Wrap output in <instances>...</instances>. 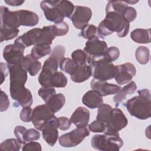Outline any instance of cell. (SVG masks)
<instances>
[{"label": "cell", "instance_id": "bcb514c9", "mask_svg": "<svg viewBox=\"0 0 151 151\" xmlns=\"http://www.w3.org/2000/svg\"><path fill=\"white\" fill-rule=\"evenodd\" d=\"M58 122H59V126L58 128L61 130H68L71 125V122H70V119H68L67 117L64 116H61L58 117Z\"/></svg>", "mask_w": 151, "mask_h": 151}, {"label": "cell", "instance_id": "7dc6e473", "mask_svg": "<svg viewBox=\"0 0 151 151\" xmlns=\"http://www.w3.org/2000/svg\"><path fill=\"white\" fill-rule=\"evenodd\" d=\"M1 66V82L2 84L5 79V77L8 76L9 72V68L7 64L1 62L0 64Z\"/></svg>", "mask_w": 151, "mask_h": 151}, {"label": "cell", "instance_id": "ba28073f", "mask_svg": "<svg viewBox=\"0 0 151 151\" xmlns=\"http://www.w3.org/2000/svg\"><path fill=\"white\" fill-rule=\"evenodd\" d=\"M9 73V91H15L25 88L27 80V72L22 65H8Z\"/></svg>", "mask_w": 151, "mask_h": 151}, {"label": "cell", "instance_id": "5bb4252c", "mask_svg": "<svg viewBox=\"0 0 151 151\" xmlns=\"http://www.w3.org/2000/svg\"><path fill=\"white\" fill-rule=\"evenodd\" d=\"M107 48V44L105 41L100 40L99 38L94 37L86 42L84 51L90 58L99 59L103 57Z\"/></svg>", "mask_w": 151, "mask_h": 151}, {"label": "cell", "instance_id": "7402d4cb", "mask_svg": "<svg viewBox=\"0 0 151 151\" xmlns=\"http://www.w3.org/2000/svg\"><path fill=\"white\" fill-rule=\"evenodd\" d=\"M92 76L91 67L89 64L78 65L74 72L70 75L73 82L82 83L88 80Z\"/></svg>", "mask_w": 151, "mask_h": 151}, {"label": "cell", "instance_id": "7a4b0ae2", "mask_svg": "<svg viewBox=\"0 0 151 151\" xmlns=\"http://www.w3.org/2000/svg\"><path fill=\"white\" fill-rule=\"evenodd\" d=\"M52 25L44 26L42 28H35L29 30L18 37L14 43L25 48L31 45H51L55 37Z\"/></svg>", "mask_w": 151, "mask_h": 151}, {"label": "cell", "instance_id": "3957f363", "mask_svg": "<svg viewBox=\"0 0 151 151\" xmlns=\"http://www.w3.org/2000/svg\"><path fill=\"white\" fill-rule=\"evenodd\" d=\"M138 96L128 100L124 106L129 114L140 120H146L151 116V97L148 89L137 91Z\"/></svg>", "mask_w": 151, "mask_h": 151}, {"label": "cell", "instance_id": "484cf974", "mask_svg": "<svg viewBox=\"0 0 151 151\" xmlns=\"http://www.w3.org/2000/svg\"><path fill=\"white\" fill-rule=\"evenodd\" d=\"M65 97L63 93L53 95L46 103L47 106L55 113L58 111L64 105Z\"/></svg>", "mask_w": 151, "mask_h": 151}, {"label": "cell", "instance_id": "4dcf8cb0", "mask_svg": "<svg viewBox=\"0 0 151 151\" xmlns=\"http://www.w3.org/2000/svg\"><path fill=\"white\" fill-rule=\"evenodd\" d=\"M60 69L64 72L71 75L78 67L77 63L70 58H64L59 63Z\"/></svg>", "mask_w": 151, "mask_h": 151}, {"label": "cell", "instance_id": "ee69618b", "mask_svg": "<svg viewBox=\"0 0 151 151\" xmlns=\"http://www.w3.org/2000/svg\"><path fill=\"white\" fill-rule=\"evenodd\" d=\"M42 150L41 145L36 142L30 141L28 143H25L24 144L22 147L23 151H29V150H35L41 151Z\"/></svg>", "mask_w": 151, "mask_h": 151}, {"label": "cell", "instance_id": "9c48e42d", "mask_svg": "<svg viewBox=\"0 0 151 151\" xmlns=\"http://www.w3.org/2000/svg\"><path fill=\"white\" fill-rule=\"evenodd\" d=\"M40 8L43 11L45 18L51 22L59 23L64 21L65 16L59 5L58 1H42Z\"/></svg>", "mask_w": 151, "mask_h": 151}, {"label": "cell", "instance_id": "d4e9b609", "mask_svg": "<svg viewBox=\"0 0 151 151\" xmlns=\"http://www.w3.org/2000/svg\"><path fill=\"white\" fill-rule=\"evenodd\" d=\"M132 40L139 44H149L151 41L150 29L137 28L130 34Z\"/></svg>", "mask_w": 151, "mask_h": 151}, {"label": "cell", "instance_id": "f6af8a7d", "mask_svg": "<svg viewBox=\"0 0 151 151\" xmlns=\"http://www.w3.org/2000/svg\"><path fill=\"white\" fill-rule=\"evenodd\" d=\"M9 106V100L6 94L1 90V106L0 111L1 112L6 111Z\"/></svg>", "mask_w": 151, "mask_h": 151}, {"label": "cell", "instance_id": "30bf717a", "mask_svg": "<svg viewBox=\"0 0 151 151\" xmlns=\"http://www.w3.org/2000/svg\"><path fill=\"white\" fill-rule=\"evenodd\" d=\"M128 123V120L123 111L117 108L113 109L106 123V132L119 133V132L124 128Z\"/></svg>", "mask_w": 151, "mask_h": 151}, {"label": "cell", "instance_id": "b9f144b4", "mask_svg": "<svg viewBox=\"0 0 151 151\" xmlns=\"http://www.w3.org/2000/svg\"><path fill=\"white\" fill-rule=\"evenodd\" d=\"M122 15L124 18L130 23L136 19L137 17V12L133 7L128 6L125 8Z\"/></svg>", "mask_w": 151, "mask_h": 151}, {"label": "cell", "instance_id": "d590c367", "mask_svg": "<svg viewBox=\"0 0 151 151\" xmlns=\"http://www.w3.org/2000/svg\"><path fill=\"white\" fill-rule=\"evenodd\" d=\"M58 3L65 17L70 19L74 9V5L73 4L69 1L65 0H60L58 1Z\"/></svg>", "mask_w": 151, "mask_h": 151}, {"label": "cell", "instance_id": "83f0119b", "mask_svg": "<svg viewBox=\"0 0 151 151\" xmlns=\"http://www.w3.org/2000/svg\"><path fill=\"white\" fill-rule=\"evenodd\" d=\"M59 63L55 58L49 57L45 60L41 73L46 76H51L57 71Z\"/></svg>", "mask_w": 151, "mask_h": 151}, {"label": "cell", "instance_id": "8fae6325", "mask_svg": "<svg viewBox=\"0 0 151 151\" xmlns=\"http://www.w3.org/2000/svg\"><path fill=\"white\" fill-rule=\"evenodd\" d=\"M25 48L17 43L6 45L3 51V57L7 64L10 66L22 65Z\"/></svg>", "mask_w": 151, "mask_h": 151}, {"label": "cell", "instance_id": "ac0fdd59", "mask_svg": "<svg viewBox=\"0 0 151 151\" xmlns=\"http://www.w3.org/2000/svg\"><path fill=\"white\" fill-rule=\"evenodd\" d=\"M14 133L22 144L27 142L37 140L40 137V132L34 129H27L24 126H17L14 130Z\"/></svg>", "mask_w": 151, "mask_h": 151}, {"label": "cell", "instance_id": "cb8c5ba5", "mask_svg": "<svg viewBox=\"0 0 151 151\" xmlns=\"http://www.w3.org/2000/svg\"><path fill=\"white\" fill-rule=\"evenodd\" d=\"M137 90V86L134 81H130L129 84L121 88L116 94L113 97V101L116 103V106L118 107L126 98L127 94L134 93Z\"/></svg>", "mask_w": 151, "mask_h": 151}, {"label": "cell", "instance_id": "60d3db41", "mask_svg": "<svg viewBox=\"0 0 151 151\" xmlns=\"http://www.w3.org/2000/svg\"><path fill=\"white\" fill-rule=\"evenodd\" d=\"M65 54V48L63 45H58L55 46L51 52V54L50 57H52L57 60L58 63L64 58Z\"/></svg>", "mask_w": 151, "mask_h": 151}, {"label": "cell", "instance_id": "f1b7e54d", "mask_svg": "<svg viewBox=\"0 0 151 151\" xmlns=\"http://www.w3.org/2000/svg\"><path fill=\"white\" fill-rule=\"evenodd\" d=\"M51 52V48L50 45H35L32 48L30 54L35 60H38L49 54Z\"/></svg>", "mask_w": 151, "mask_h": 151}, {"label": "cell", "instance_id": "d6986e66", "mask_svg": "<svg viewBox=\"0 0 151 151\" xmlns=\"http://www.w3.org/2000/svg\"><path fill=\"white\" fill-rule=\"evenodd\" d=\"M17 15L19 26L33 27L39 22L38 15L31 11L21 9L15 11Z\"/></svg>", "mask_w": 151, "mask_h": 151}, {"label": "cell", "instance_id": "836d02e7", "mask_svg": "<svg viewBox=\"0 0 151 151\" xmlns=\"http://www.w3.org/2000/svg\"><path fill=\"white\" fill-rule=\"evenodd\" d=\"M72 59L78 65L88 64V56L81 50H76L71 54Z\"/></svg>", "mask_w": 151, "mask_h": 151}, {"label": "cell", "instance_id": "5b68a950", "mask_svg": "<svg viewBox=\"0 0 151 151\" xmlns=\"http://www.w3.org/2000/svg\"><path fill=\"white\" fill-rule=\"evenodd\" d=\"M93 148L99 150L118 151L123 145L119 133H111L104 132V134H96L91 140Z\"/></svg>", "mask_w": 151, "mask_h": 151}, {"label": "cell", "instance_id": "d6a6232c", "mask_svg": "<svg viewBox=\"0 0 151 151\" xmlns=\"http://www.w3.org/2000/svg\"><path fill=\"white\" fill-rule=\"evenodd\" d=\"M112 109L113 108L111 106L107 104H102L98 108L96 117L97 120H99L106 124L111 112Z\"/></svg>", "mask_w": 151, "mask_h": 151}, {"label": "cell", "instance_id": "7c38bea8", "mask_svg": "<svg viewBox=\"0 0 151 151\" xmlns=\"http://www.w3.org/2000/svg\"><path fill=\"white\" fill-rule=\"evenodd\" d=\"M54 116V113L46 104L36 106L32 114L31 122L36 129L42 130L45 123Z\"/></svg>", "mask_w": 151, "mask_h": 151}, {"label": "cell", "instance_id": "277c9868", "mask_svg": "<svg viewBox=\"0 0 151 151\" xmlns=\"http://www.w3.org/2000/svg\"><path fill=\"white\" fill-rule=\"evenodd\" d=\"M1 11V42L8 41L15 38L19 32L20 27L15 11H10L4 6L0 7Z\"/></svg>", "mask_w": 151, "mask_h": 151}, {"label": "cell", "instance_id": "4fadbf2b", "mask_svg": "<svg viewBox=\"0 0 151 151\" xmlns=\"http://www.w3.org/2000/svg\"><path fill=\"white\" fill-rule=\"evenodd\" d=\"M92 16L91 9L87 6L76 5L70 19L73 25L78 29H82L86 27Z\"/></svg>", "mask_w": 151, "mask_h": 151}, {"label": "cell", "instance_id": "e0dca14e", "mask_svg": "<svg viewBox=\"0 0 151 151\" xmlns=\"http://www.w3.org/2000/svg\"><path fill=\"white\" fill-rule=\"evenodd\" d=\"M90 86L92 90L98 92L102 97L116 94L121 88L116 84H110L107 81L99 80L94 78L91 81Z\"/></svg>", "mask_w": 151, "mask_h": 151}, {"label": "cell", "instance_id": "681fc988", "mask_svg": "<svg viewBox=\"0 0 151 151\" xmlns=\"http://www.w3.org/2000/svg\"><path fill=\"white\" fill-rule=\"evenodd\" d=\"M128 4H134L138 2V1H126Z\"/></svg>", "mask_w": 151, "mask_h": 151}, {"label": "cell", "instance_id": "f35d334b", "mask_svg": "<svg viewBox=\"0 0 151 151\" xmlns=\"http://www.w3.org/2000/svg\"><path fill=\"white\" fill-rule=\"evenodd\" d=\"M38 95L46 103L53 95L56 94L54 87H41L38 90Z\"/></svg>", "mask_w": 151, "mask_h": 151}, {"label": "cell", "instance_id": "8d00e7d4", "mask_svg": "<svg viewBox=\"0 0 151 151\" xmlns=\"http://www.w3.org/2000/svg\"><path fill=\"white\" fill-rule=\"evenodd\" d=\"M120 55V51L116 47H110L107 48L104 52L103 58L110 63L116 61Z\"/></svg>", "mask_w": 151, "mask_h": 151}, {"label": "cell", "instance_id": "8992f818", "mask_svg": "<svg viewBox=\"0 0 151 151\" xmlns=\"http://www.w3.org/2000/svg\"><path fill=\"white\" fill-rule=\"evenodd\" d=\"M88 64L91 67L92 76L94 78L107 81L114 78L116 66L104 58L93 59L89 57Z\"/></svg>", "mask_w": 151, "mask_h": 151}, {"label": "cell", "instance_id": "1f68e13d", "mask_svg": "<svg viewBox=\"0 0 151 151\" xmlns=\"http://www.w3.org/2000/svg\"><path fill=\"white\" fill-rule=\"evenodd\" d=\"M149 50L145 46H139L136 50V59L137 61L141 64H146L149 62Z\"/></svg>", "mask_w": 151, "mask_h": 151}, {"label": "cell", "instance_id": "44dd1931", "mask_svg": "<svg viewBox=\"0 0 151 151\" xmlns=\"http://www.w3.org/2000/svg\"><path fill=\"white\" fill-rule=\"evenodd\" d=\"M82 103L87 107L94 109L99 108L102 104L103 100L102 96L96 91L91 90L87 91L82 98Z\"/></svg>", "mask_w": 151, "mask_h": 151}, {"label": "cell", "instance_id": "4316f807", "mask_svg": "<svg viewBox=\"0 0 151 151\" xmlns=\"http://www.w3.org/2000/svg\"><path fill=\"white\" fill-rule=\"evenodd\" d=\"M67 84V78L61 71H57L49 79L48 87L63 88Z\"/></svg>", "mask_w": 151, "mask_h": 151}, {"label": "cell", "instance_id": "603a6c76", "mask_svg": "<svg viewBox=\"0 0 151 151\" xmlns=\"http://www.w3.org/2000/svg\"><path fill=\"white\" fill-rule=\"evenodd\" d=\"M22 66L30 76H35L40 70L41 63L38 60H35L31 54H27L24 57Z\"/></svg>", "mask_w": 151, "mask_h": 151}, {"label": "cell", "instance_id": "c3c4849f", "mask_svg": "<svg viewBox=\"0 0 151 151\" xmlns=\"http://www.w3.org/2000/svg\"><path fill=\"white\" fill-rule=\"evenodd\" d=\"M5 2L10 5L13 6H17L21 5L23 3H24V1H21V0H5Z\"/></svg>", "mask_w": 151, "mask_h": 151}, {"label": "cell", "instance_id": "ab89813d", "mask_svg": "<svg viewBox=\"0 0 151 151\" xmlns=\"http://www.w3.org/2000/svg\"><path fill=\"white\" fill-rule=\"evenodd\" d=\"M88 128L90 131L94 133H103L106 129L105 123L97 119L92 122L88 126Z\"/></svg>", "mask_w": 151, "mask_h": 151}, {"label": "cell", "instance_id": "6da1fadb", "mask_svg": "<svg viewBox=\"0 0 151 151\" xmlns=\"http://www.w3.org/2000/svg\"><path fill=\"white\" fill-rule=\"evenodd\" d=\"M105 18L100 22L97 27V34L100 38L104 39L105 37L116 32L119 37L126 36L129 31V22L120 13L114 11L106 12Z\"/></svg>", "mask_w": 151, "mask_h": 151}, {"label": "cell", "instance_id": "7bdbcfd3", "mask_svg": "<svg viewBox=\"0 0 151 151\" xmlns=\"http://www.w3.org/2000/svg\"><path fill=\"white\" fill-rule=\"evenodd\" d=\"M33 110L30 107H23L20 112V119L24 122H29L31 121Z\"/></svg>", "mask_w": 151, "mask_h": 151}, {"label": "cell", "instance_id": "9a60e30c", "mask_svg": "<svg viewBox=\"0 0 151 151\" xmlns=\"http://www.w3.org/2000/svg\"><path fill=\"white\" fill-rule=\"evenodd\" d=\"M115 66L116 73L114 78L119 85L130 82L136 74V69L134 65L130 63H126Z\"/></svg>", "mask_w": 151, "mask_h": 151}, {"label": "cell", "instance_id": "2e32d148", "mask_svg": "<svg viewBox=\"0 0 151 151\" xmlns=\"http://www.w3.org/2000/svg\"><path fill=\"white\" fill-rule=\"evenodd\" d=\"M58 117L54 116L45 123L41 130L43 139L51 146L55 145L58 138Z\"/></svg>", "mask_w": 151, "mask_h": 151}, {"label": "cell", "instance_id": "74e56055", "mask_svg": "<svg viewBox=\"0 0 151 151\" xmlns=\"http://www.w3.org/2000/svg\"><path fill=\"white\" fill-rule=\"evenodd\" d=\"M52 27L56 37L65 35L68 33L69 31V26L64 21L59 23H55L52 25Z\"/></svg>", "mask_w": 151, "mask_h": 151}, {"label": "cell", "instance_id": "ffe728a7", "mask_svg": "<svg viewBox=\"0 0 151 151\" xmlns=\"http://www.w3.org/2000/svg\"><path fill=\"white\" fill-rule=\"evenodd\" d=\"M90 111L84 107H78L72 114L70 120L77 127L87 126L90 119Z\"/></svg>", "mask_w": 151, "mask_h": 151}, {"label": "cell", "instance_id": "52a82bcc", "mask_svg": "<svg viewBox=\"0 0 151 151\" xmlns=\"http://www.w3.org/2000/svg\"><path fill=\"white\" fill-rule=\"evenodd\" d=\"M90 134L87 126L77 127L76 129L59 137L60 145L64 147H72L78 145Z\"/></svg>", "mask_w": 151, "mask_h": 151}, {"label": "cell", "instance_id": "e575fe53", "mask_svg": "<svg viewBox=\"0 0 151 151\" xmlns=\"http://www.w3.org/2000/svg\"><path fill=\"white\" fill-rule=\"evenodd\" d=\"M80 35L85 39L90 40L94 37H98L97 28L92 24H88L86 27L81 29Z\"/></svg>", "mask_w": 151, "mask_h": 151}, {"label": "cell", "instance_id": "f546056e", "mask_svg": "<svg viewBox=\"0 0 151 151\" xmlns=\"http://www.w3.org/2000/svg\"><path fill=\"white\" fill-rule=\"evenodd\" d=\"M22 143L18 139H8L3 141L0 145V149L6 151H19Z\"/></svg>", "mask_w": 151, "mask_h": 151}]
</instances>
